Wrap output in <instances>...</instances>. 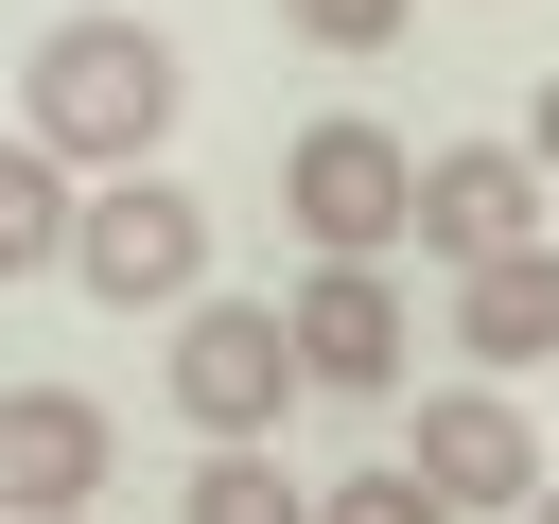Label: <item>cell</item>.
I'll use <instances>...</instances> for the list:
<instances>
[{
  "label": "cell",
  "mask_w": 559,
  "mask_h": 524,
  "mask_svg": "<svg viewBox=\"0 0 559 524\" xmlns=\"http://www.w3.org/2000/svg\"><path fill=\"white\" fill-rule=\"evenodd\" d=\"M175 105H192V70H175V35H157V17H52V35H35V70H17V122H35L70 175L157 157V140H175Z\"/></svg>",
  "instance_id": "obj_1"
},
{
  "label": "cell",
  "mask_w": 559,
  "mask_h": 524,
  "mask_svg": "<svg viewBox=\"0 0 559 524\" xmlns=\"http://www.w3.org/2000/svg\"><path fill=\"white\" fill-rule=\"evenodd\" d=\"M280 210H297L314 262H384V245H419V157H402L367 105H332V122L280 140Z\"/></svg>",
  "instance_id": "obj_2"
},
{
  "label": "cell",
  "mask_w": 559,
  "mask_h": 524,
  "mask_svg": "<svg viewBox=\"0 0 559 524\" xmlns=\"http://www.w3.org/2000/svg\"><path fill=\"white\" fill-rule=\"evenodd\" d=\"M70 279H87L105 314H175V297H210V210H192L157 157H122V175L70 210Z\"/></svg>",
  "instance_id": "obj_3"
},
{
  "label": "cell",
  "mask_w": 559,
  "mask_h": 524,
  "mask_svg": "<svg viewBox=\"0 0 559 524\" xmlns=\"http://www.w3.org/2000/svg\"><path fill=\"white\" fill-rule=\"evenodd\" d=\"M297 384H314V367H297L280 297H175V419H192V437H280Z\"/></svg>",
  "instance_id": "obj_4"
},
{
  "label": "cell",
  "mask_w": 559,
  "mask_h": 524,
  "mask_svg": "<svg viewBox=\"0 0 559 524\" xmlns=\"http://www.w3.org/2000/svg\"><path fill=\"white\" fill-rule=\"evenodd\" d=\"M559 227V175L524 140H437L419 157V262H489V245H542Z\"/></svg>",
  "instance_id": "obj_5"
},
{
  "label": "cell",
  "mask_w": 559,
  "mask_h": 524,
  "mask_svg": "<svg viewBox=\"0 0 559 524\" xmlns=\"http://www.w3.org/2000/svg\"><path fill=\"white\" fill-rule=\"evenodd\" d=\"M280 332H297V367H314L332 402H384V384L419 367V314H402L384 262H314V279L280 297Z\"/></svg>",
  "instance_id": "obj_6"
},
{
  "label": "cell",
  "mask_w": 559,
  "mask_h": 524,
  "mask_svg": "<svg viewBox=\"0 0 559 524\" xmlns=\"http://www.w3.org/2000/svg\"><path fill=\"white\" fill-rule=\"evenodd\" d=\"M105 454H122V437H105V402H87V384H0V507H17V524L87 507V489H105Z\"/></svg>",
  "instance_id": "obj_7"
},
{
  "label": "cell",
  "mask_w": 559,
  "mask_h": 524,
  "mask_svg": "<svg viewBox=\"0 0 559 524\" xmlns=\"http://www.w3.org/2000/svg\"><path fill=\"white\" fill-rule=\"evenodd\" d=\"M419 472H437V489H454V524H472V507H524V489H542V437H524V402L472 367V384H437V402H419Z\"/></svg>",
  "instance_id": "obj_8"
},
{
  "label": "cell",
  "mask_w": 559,
  "mask_h": 524,
  "mask_svg": "<svg viewBox=\"0 0 559 524\" xmlns=\"http://www.w3.org/2000/svg\"><path fill=\"white\" fill-rule=\"evenodd\" d=\"M454 349L507 384V367H559V227L542 245H489V262H454Z\"/></svg>",
  "instance_id": "obj_9"
},
{
  "label": "cell",
  "mask_w": 559,
  "mask_h": 524,
  "mask_svg": "<svg viewBox=\"0 0 559 524\" xmlns=\"http://www.w3.org/2000/svg\"><path fill=\"white\" fill-rule=\"evenodd\" d=\"M70 210H87V192H70V157H52L35 122H17V140H0V297L70 262Z\"/></svg>",
  "instance_id": "obj_10"
},
{
  "label": "cell",
  "mask_w": 559,
  "mask_h": 524,
  "mask_svg": "<svg viewBox=\"0 0 559 524\" xmlns=\"http://www.w3.org/2000/svg\"><path fill=\"white\" fill-rule=\"evenodd\" d=\"M175 524H314V507L280 489V454H262V437H210V454L175 472Z\"/></svg>",
  "instance_id": "obj_11"
},
{
  "label": "cell",
  "mask_w": 559,
  "mask_h": 524,
  "mask_svg": "<svg viewBox=\"0 0 559 524\" xmlns=\"http://www.w3.org/2000/svg\"><path fill=\"white\" fill-rule=\"evenodd\" d=\"M314 524H454V489L402 454V472H349V489H314Z\"/></svg>",
  "instance_id": "obj_12"
},
{
  "label": "cell",
  "mask_w": 559,
  "mask_h": 524,
  "mask_svg": "<svg viewBox=\"0 0 559 524\" xmlns=\"http://www.w3.org/2000/svg\"><path fill=\"white\" fill-rule=\"evenodd\" d=\"M402 17H419V0H280V35H314V52H349V70L402 52Z\"/></svg>",
  "instance_id": "obj_13"
},
{
  "label": "cell",
  "mask_w": 559,
  "mask_h": 524,
  "mask_svg": "<svg viewBox=\"0 0 559 524\" xmlns=\"http://www.w3.org/2000/svg\"><path fill=\"white\" fill-rule=\"evenodd\" d=\"M524 157H542V175H559V70H542V87H524Z\"/></svg>",
  "instance_id": "obj_14"
},
{
  "label": "cell",
  "mask_w": 559,
  "mask_h": 524,
  "mask_svg": "<svg viewBox=\"0 0 559 524\" xmlns=\"http://www.w3.org/2000/svg\"><path fill=\"white\" fill-rule=\"evenodd\" d=\"M524 524H559V472H542V489H524Z\"/></svg>",
  "instance_id": "obj_15"
},
{
  "label": "cell",
  "mask_w": 559,
  "mask_h": 524,
  "mask_svg": "<svg viewBox=\"0 0 559 524\" xmlns=\"http://www.w3.org/2000/svg\"><path fill=\"white\" fill-rule=\"evenodd\" d=\"M52 524H87V507H52Z\"/></svg>",
  "instance_id": "obj_16"
}]
</instances>
